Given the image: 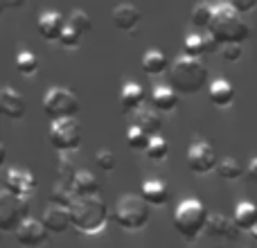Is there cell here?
Masks as SVG:
<instances>
[{
    "instance_id": "cell-33",
    "label": "cell",
    "mask_w": 257,
    "mask_h": 248,
    "mask_svg": "<svg viewBox=\"0 0 257 248\" xmlns=\"http://www.w3.org/2000/svg\"><path fill=\"white\" fill-rule=\"evenodd\" d=\"M77 172H79V169H77L75 165H72V160H68V158H59V163H57V181L70 183V185H72V181H75Z\"/></svg>"
},
{
    "instance_id": "cell-39",
    "label": "cell",
    "mask_w": 257,
    "mask_h": 248,
    "mask_svg": "<svg viewBox=\"0 0 257 248\" xmlns=\"http://www.w3.org/2000/svg\"><path fill=\"white\" fill-rule=\"evenodd\" d=\"M0 3H3L5 9H18L25 5V0H0Z\"/></svg>"
},
{
    "instance_id": "cell-9",
    "label": "cell",
    "mask_w": 257,
    "mask_h": 248,
    "mask_svg": "<svg viewBox=\"0 0 257 248\" xmlns=\"http://www.w3.org/2000/svg\"><path fill=\"white\" fill-rule=\"evenodd\" d=\"M187 167L194 174H210L217 169V151L210 142L196 140L187 149Z\"/></svg>"
},
{
    "instance_id": "cell-22",
    "label": "cell",
    "mask_w": 257,
    "mask_h": 248,
    "mask_svg": "<svg viewBox=\"0 0 257 248\" xmlns=\"http://www.w3.org/2000/svg\"><path fill=\"white\" fill-rule=\"evenodd\" d=\"M169 66H172V63H169L167 54L156 48H151L149 52H145V57H142V70L151 77H158V75H163V72H167Z\"/></svg>"
},
{
    "instance_id": "cell-26",
    "label": "cell",
    "mask_w": 257,
    "mask_h": 248,
    "mask_svg": "<svg viewBox=\"0 0 257 248\" xmlns=\"http://www.w3.org/2000/svg\"><path fill=\"white\" fill-rule=\"evenodd\" d=\"M75 199H77V192L70 183L57 181L52 185V190H50V203H61V205H68V208H70Z\"/></svg>"
},
{
    "instance_id": "cell-8",
    "label": "cell",
    "mask_w": 257,
    "mask_h": 248,
    "mask_svg": "<svg viewBox=\"0 0 257 248\" xmlns=\"http://www.w3.org/2000/svg\"><path fill=\"white\" fill-rule=\"evenodd\" d=\"M50 145L57 151L66 154V151H75L81 145V127L75 117H61V120H52L50 124Z\"/></svg>"
},
{
    "instance_id": "cell-40",
    "label": "cell",
    "mask_w": 257,
    "mask_h": 248,
    "mask_svg": "<svg viewBox=\"0 0 257 248\" xmlns=\"http://www.w3.org/2000/svg\"><path fill=\"white\" fill-rule=\"evenodd\" d=\"M250 232H253V237L257 239V223H255V228H253V230H250Z\"/></svg>"
},
{
    "instance_id": "cell-2",
    "label": "cell",
    "mask_w": 257,
    "mask_h": 248,
    "mask_svg": "<svg viewBox=\"0 0 257 248\" xmlns=\"http://www.w3.org/2000/svg\"><path fill=\"white\" fill-rule=\"evenodd\" d=\"M210 32L219 39V43H244L250 39V25L244 21L239 9H235L230 3L214 5V14L210 21Z\"/></svg>"
},
{
    "instance_id": "cell-36",
    "label": "cell",
    "mask_w": 257,
    "mask_h": 248,
    "mask_svg": "<svg viewBox=\"0 0 257 248\" xmlns=\"http://www.w3.org/2000/svg\"><path fill=\"white\" fill-rule=\"evenodd\" d=\"M221 54L228 63H235L241 59V43H226L221 45Z\"/></svg>"
},
{
    "instance_id": "cell-34",
    "label": "cell",
    "mask_w": 257,
    "mask_h": 248,
    "mask_svg": "<svg viewBox=\"0 0 257 248\" xmlns=\"http://www.w3.org/2000/svg\"><path fill=\"white\" fill-rule=\"evenodd\" d=\"M68 23H72L75 27H79L84 34H88V32L93 30V21H90V16L84 12V9H72L70 16H68Z\"/></svg>"
},
{
    "instance_id": "cell-24",
    "label": "cell",
    "mask_w": 257,
    "mask_h": 248,
    "mask_svg": "<svg viewBox=\"0 0 257 248\" xmlns=\"http://www.w3.org/2000/svg\"><path fill=\"white\" fill-rule=\"evenodd\" d=\"M232 219L237 221V226H239L241 230H253L257 223V205L253 201H239V203L235 205Z\"/></svg>"
},
{
    "instance_id": "cell-32",
    "label": "cell",
    "mask_w": 257,
    "mask_h": 248,
    "mask_svg": "<svg viewBox=\"0 0 257 248\" xmlns=\"http://www.w3.org/2000/svg\"><path fill=\"white\" fill-rule=\"evenodd\" d=\"M81 39H84V32H81L79 27H75L72 23H66V27H63V34H61V39H59V43H61L63 48H77V45L81 43Z\"/></svg>"
},
{
    "instance_id": "cell-30",
    "label": "cell",
    "mask_w": 257,
    "mask_h": 248,
    "mask_svg": "<svg viewBox=\"0 0 257 248\" xmlns=\"http://www.w3.org/2000/svg\"><path fill=\"white\" fill-rule=\"evenodd\" d=\"M16 68H18L21 75L32 77V75L39 72V59H36L30 50H21V52L16 54Z\"/></svg>"
},
{
    "instance_id": "cell-31",
    "label": "cell",
    "mask_w": 257,
    "mask_h": 248,
    "mask_svg": "<svg viewBox=\"0 0 257 248\" xmlns=\"http://www.w3.org/2000/svg\"><path fill=\"white\" fill-rule=\"evenodd\" d=\"M183 52L190 54V57H203V54H208V50H205L203 32H196V34H187L185 41H183Z\"/></svg>"
},
{
    "instance_id": "cell-5",
    "label": "cell",
    "mask_w": 257,
    "mask_h": 248,
    "mask_svg": "<svg viewBox=\"0 0 257 248\" xmlns=\"http://www.w3.org/2000/svg\"><path fill=\"white\" fill-rule=\"evenodd\" d=\"M149 205L151 203L142 194H122L113 210V219L122 230H142L151 217Z\"/></svg>"
},
{
    "instance_id": "cell-27",
    "label": "cell",
    "mask_w": 257,
    "mask_h": 248,
    "mask_svg": "<svg viewBox=\"0 0 257 248\" xmlns=\"http://www.w3.org/2000/svg\"><path fill=\"white\" fill-rule=\"evenodd\" d=\"M212 14H214V5L210 3H196L192 7V25L199 27V30H208L210 21H212Z\"/></svg>"
},
{
    "instance_id": "cell-16",
    "label": "cell",
    "mask_w": 257,
    "mask_h": 248,
    "mask_svg": "<svg viewBox=\"0 0 257 248\" xmlns=\"http://www.w3.org/2000/svg\"><path fill=\"white\" fill-rule=\"evenodd\" d=\"M111 18H113V25L117 27L120 32H133L142 21V14L136 5L131 3H120L113 7L111 12Z\"/></svg>"
},
{
    "instance_id": "cell-1",
    "label": "cell",
    "mask_w": 257,
    "mask_h": 248,
    "mask_svg": "<svg viewBox=\"0 0 257 248\" xmlns=\"http://www.w3.org/2000/svg\"><path fill=\"white\" fill-rule=\"evenodd\" d=\"M169 84L181 95H196L208 86V68L201 61V57H190L183 52V57H176L167 70Z\"/></svg>"
},
{
    "instance_id": "cell-37",
    "label": "cell",
    "mask_w": 257,
    "mask_h": 248,
    "mask_svg": "<svg viewBox=\"0 0 257 248\" xmlns=\"http://www.w3.org/2000/svg\"><path fill=\"white\" fill-rule=\"evenodd\" d=\"M230 5L235 9H239L241 14H248V12H253V9L257 7V0H230Z\"/></svg>"
},
{
    "instance_id": "cell-6",
    "label": "cell",
    "mask_w": 257,
    "mask_h": 248,
    "mask_svg": "<svg viewBox=\"0 0 257 248\" xmlns=\"http://www.w3.org/2000/svg\"><path fill=\"white\" fill-rule=\"evenodd\" d=\"M27 217H30V196L14 194L7 187H3V194H0V230L16 232V228Z\"/></svg>"
},
{
    "instance_id": "cell-20",
    "label": "cell",
    "mask_w": 257,
    "mask_h": 248,
    "mask_svg": "<svg viewBox=\"0 0 257 248\" xmlns=\"http://www.w3.org/2000/svg\"><path fill=\"white\" fill-rule=\"evenodd\" d=\"M145 102V90L140 88V84L136 81H126L120 90V106L124 113H136L138 108H142Z\"/></svg>"
},
{
    "instance_id": "cell-29",
    "label": "cell",
    "mask_w": 257,
    "mask_h": 248,
    "mask_svg": "<svg viewBox=\"0 0 257 248\" xmlns=\"http://www.w3.org/2000/svg\"><path fill=\"white\" fill-rule=\"evenodd\" d=\"M149 140H151V136L145 131V129H140L138 124H131V127H128V131H126V145L131 147V149L145 151L147 147H149Z\"/></svg>"
},
{
    "instance_id": "cell-21",
    "label": "cell",
    "mask_w": 257,
    "mask_h": 248,
    "mask_svg": "<svg viewBox=\"0 0 257 248\" xmlns=\"http://www.w3.org/2000/svg\"><path fill=\"white\" fill-rule=\"evenodd\" d=\"M163 111H158V108H138L136 111V122L140 129H145L149 136H158L160 131H163V115H160Z\"/></svg>"
},
{
    "instance_id": "cell-35",
    "label": "cell",
    "mask_w": 257,
    "mask_h": 248,
    "mask_svg": "<svg viewBox=\"0 0 257 248\" xmlns=\"http://www.w3.org/2000/svg\"><path fill=\"white\" fill-rule=\"evenodd\" d=\"M95 163H97V167L102 169V172H113V169H115V154L108 149H99L97 154H95Z\"/></svg>"
},
{
    "instance_id": "cell-3",
    "label": "cell",
    "mask_w": 257,
    "mask_h": 248,
    "mask_svg": "<svg viewBox=\"0 0 257 248\" xmlns=\"http://www.w3.org/2000/svg\"><path fill=\"white\" fill-rule=\"evenodd\" d=\"M72 226L84 235H99L108 223V205L99 194L77 196L70 205Z\"/></svg>"
},
{
    "instance_id": "cell-25",
    "label": "cell",
    "mask_w": 257,
    "mask_h": 248,
    "mask_svg": "<svg viewBox=\"0 0 257 248\" xmlns=\"http://www.w3.org/2000/svg\"><path fill=\"white\" fill-rule=\"evenodd\" d=\"M214 172H217L219 178H223V181H237L239 176H244V167H241V163L237 158H232V156H226V158L219 160Z\"/></svg>"
},
{
    "instance_id": "cell-12",
    "label": "cell",
    "mask_w": 257,
    "mask_h": 248,
    "mask_svg": "<svg viewBox=\"0 0 257 248\" xmlns=\"http://www.w3.org/2000/svg\"><path fill=\"white\" fill-rule=\"evenodd\" d=\"M41 221L45 223L50 232L54 235H61L66 232L68 228L72 226V214H70V208L68 205H61V203H50L43 212V219Z\"/></svg>"
},
{
    "instance_id": "cell-17",
    "label": "cell",
    "mask_w": 257,
    "mask_h": 248,
    "mask_svg": "<svg viewBox=\"0 0 257 248\" xmlns=\"http://www.w3.org/2000/svg\"><path fill=\"white\" fill-rule=\"evenodd\" d=\"M208 97L214 106L226 108V106H230L232 99H235V86L228 79H214L208 84Z\"/></svg>"
},
{
    "instance_id": "cell-10",
    "label": "cell",
    "mask_w": 257,
    "mask_h": 248,
    "mask_svg": "<svg viewBox=\"0 0 257 248\" xmlns=\"http://www.w3.org/2000/svg\"><path fill=\"white\" fill-rule=\"evenodd\" d=\"M5 187H7L9 192H14V194L30 196L32 192L36 190V176L30 169L9 167L7 174H5Z\"/></svg>"
},
{
    "instance_id": "cell-13",
    "label": "cell",
    "mask_w": 257,
    "mask_h": 248,
    "mask_svg": "<svg viewBox=\"0 0 257 248\" xmlns=\"http://www.w3.org/2000/svg\"><path fill=\"white\" fill-rule=\"evenodd\" d=\"M241 228L237 226L235 219H228L226 214L212 212L208 214V221H205V235L208 237H223V239H237L239 237Z\"/></svg>"
},
{
    "instance_id": "cell-7",
    "label": "cell",
    "mask_w": 257,
    "mask_h": 248,
    "mask_svg": "<svg viewBox=\"0 0 257 248\" xmlns=\"http://www.w3.org/2000/svg\"><path fill=\"white\" fill-rule=\"evenodd\" d=\"M79 108V97L63 86H52L43 97V113L50 117V122L61 120V117H75Z\"/></svg>"
},
{
    "instance_id": "cell-11",
    "label": "cell",
    "mask_w": 257,
    "mask_h": 248,
    "mask_svg": "<svg viewBox=\"0 0 257 248\" xmlns=\"http://www.w3.org/2000/svg\"><path fill=\"white\" fill-rule=\"evenodd\" d=\"M14 235H16L18 244H23V246H43L45 241H48L50 230L45 228L43 221H36V219L27 217L25 221L16 228V232H14Z\"/></svg>"
},
{
    "instance_id": "cell-4",
    "label": "cell",
    "mask_w": 257,
    "mask_h": 248,
    "mask_svg": "<svg viewBox=\"0 0 257 248\" xmlns=\"http://www.w3.org/2000/svg\"><path fill=\"white\" fill-rule=\"evenodd\" d=\"M208 208L199 199H183L174 210V228L187 241H194L201 232H205L208 221Z\"/></svg>"
},
{
    "instance_id": "cell-14",
    "label": "cell",
    "mask_w": 257,
    "mask_h": 248,
    "mask_svg": "<svg viewBox=\"0 0 257 248\" xmlns=\"http://www.w3.org/2000/svg\"><path fill=\"white\" fill-rule=\"evenodd\" d=\"M0 111L9 120H21L25 115V97L9 84H5L0 90Z\"/></svg>"
},
{
    "instance_id": "cell-23",
    "label": "cell",
    "mask_w": 257,
    "mask_h": 248,
    "mask_svg": "<svg viewBox=\"0 0 257 248\" xmlns=\"http://www.w3.org/2000/svg\"><path fill=\"white\" fill-rule=\"evenodd\" d=\"M72 187H75L77 196H88V194H99L102 183H99V178L95 176V174H90L88 169H79L75 181H72Z\"/></svg>"
},
{
    "instance_id": "cell-15",
    "label": "cell",
    "mask_w": 257,
    "mask_h": 248,
    "mask_svg": "<svg viewBox=\"0 0 257 248\" xmlns=\"http://www.w3.org/2000/svg\"><path fill=\"white\" fill-rule=\"evenodd\" d=\"M66 23H68V18H63L59 12L48 9V12H43L39 16V21H36V30H39V34L43 36L45 41H59L61 34H63Z\"/></svg>"
},
{
    "instance_id": "cell-19",
    "label": "cell",
    "mask_w": 257,
    "mask_h": 248,
    "mask_svg": "<svg viewBox=\"0 0 257 248\" xmlns=\"http://www.w3.org/2000/svg\"><path fill=\"white\" fill-rule=\"evenodd\" d=\"M151 104H154L158 111L169 113L178 106V90L174 88L172 84H158L154 90H151Z\"/></svg>"
},
{
    "instance_id": "cell-28",
    "label": "cell",
    "mask_w": 257,
    "mask_h": 248,
    "mask_svg": "<svg viewBox=\"0 0 257 248\" xmlns=\"http://www.w3.org/2000/svg\"><path fill=\"white\" fill-rule=\"evenodd\" d=\"M147 158H151L154 163H160V160H165L169 156V142L165 140L163 133H158V136H151L149 140V147L145 149Z\"/></svg>"
},
{
    "instance_id": "cell-18",
    "label": "cell",
    "mask_w": 257,
    "mask_h": 248,
    "mask_svg": "<svg viewBox=\"0 0 257 248\" xmlns=\"http://www.w3.org/2000/svg\"><path fill=\"white\" fill-rule=\"evenodd\" d=\"M140 194L149 201L151 205H167L169 201V187L160 178H147L140 185Z\"/></svg>"
},
{
    "instance_id": "cell-38",
    "label": "cell",
    "mask_w": 257,
    "mask_h": 248,
    "mask_svg": "<svg viewBox=\"0 0 257 248\" xmlns=\"http://www.w3.org/2000/svg\"><path fill=\"white\" fill-rule=\"evenodd\" d=\"M246 176H248L253 183H257V156L255 158H250L248 167H246Z\"/></svg>"
}]
</instances>
